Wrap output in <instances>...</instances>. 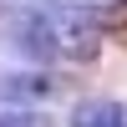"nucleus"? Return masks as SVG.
<instances>
[{"label":"nucleus","instance_id":"nucleus-4","mask_svg":"<svg viewBox=\"0 0 127 127\" xmlns=\"http://www.w3.org/2000/svg\"><path fill=\"white\" fill-rule=\"evenodd\" d=\"M0 97H10V102H26V97H46V76H5L0 81Z\"/></svg>","mask_w":127,"mask_h":127},{"label":"nucleus","instance_id":"nucleus-5","mask_svg":"<svg viewBox=\"0 0 127 127\" xmlns=\"http://www.w3.org/2000/svg\"><path fill=\"white\" fill-rule=\"evenodd\" d=\"M0 127H46L41 112H0Z\"/></svg>","mask_w":127,"mask_h":127},{"label":"nucleus","instance_id":"nucleus-1","mask_svg":"<svg viewBox=\"0 0 127 127\" xmlns=\"http://www.w3.org/2000/svg\"><path fill=\"white\" fill-rule=\"evenodd\" d=\"M10 46H15V56H26V61H51V56H61L56 20H51L46 10H20V15L10 20Z\"/></svg>","mask_w":127,"mask_h":127},{"label":"nucleus","instance_id":"nucleus-2","mask_svg":"<svg viewBox=\"0 0 127 127\" xmlns=\"http://www.w3.org/2000/svg\"><path fill=\"white\" fill-rule=\"evenodd\" d=\"M51 20H56L61 56H71V61H92V56H97V46H102V26L92 20V10H81V5H66L61 15H51Z\"/></svg>","mask_w":127,"mask_h":127},{"label":"nucleus","instance_id":"nucleus-3","mask_svg":"<svg viewBox=\"0 0 127 127\" xmlns=\"http://www.w3.org/2000/svg\"><path fill=\"white\" fill-rule=\"evenodd\" d=\"M71 127H127V102L112 97H92L71 112Z\"/></svg>","mask_w":127,"mask_h":127}]
</instances>
